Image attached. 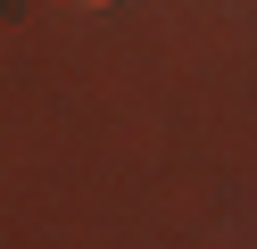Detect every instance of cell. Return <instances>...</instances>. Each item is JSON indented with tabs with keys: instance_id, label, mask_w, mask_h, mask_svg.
<instances>
[{
	"instance_id": "cell-1",
	"label": "cell",
	"mask_w": 257,
	"mask_h": 249,
	"mask_svg": "<svg viewBox=\"0 0 257 249\" xmlns=\"http://www.w3.org/2000/svg\"><path fill=\"white\" fill-rule=\"evenodd\" d=\"M75 9H108V0H75Z\"/></svg>"
}]
</instances>
